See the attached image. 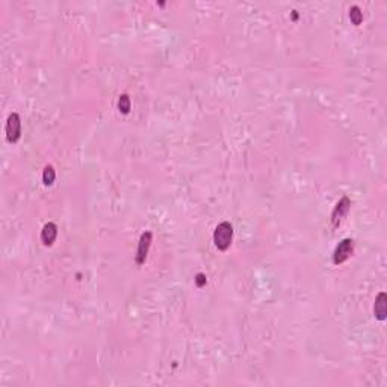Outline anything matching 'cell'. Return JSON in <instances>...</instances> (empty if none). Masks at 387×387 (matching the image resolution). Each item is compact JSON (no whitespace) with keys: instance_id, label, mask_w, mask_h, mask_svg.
Here are the masks:
<instances>
[{"instance_id":"cell-9","label":"cell","mask_w":387,"mask_h":387,"mask_svg":"<svg viewBox=\"0 0 387 387\" xmlns=\"http://www.w3.org/2000/svg\"><path fill=\"white\" fill-rule=\"evenodd\" d=\"M54 179H56V173H54L53 167H51V165H47V167L44 168V171H42V182H44V185H45V186L53 185Z\"/></svg>"},{"instance_id":"cell-10","label":"cell","mask_w":387,"mask_h":387,"mask_svg":"<svg viewBox=\"0 0 387 387\" xmlns=\"http://www.w3.org/2000/svg\"><path fill=\"white\" fill-rule=\"evenodd\" d=\"M130 107H132V103H130V97L127 94H121L120 98H118V109L121 114H129L130 112Z\"/></svg>"},{"instance_id":"cell-7","label":"cell","mask_w":387,"mask_h":387,"mask_svg":"<svg viewBox=\"0 0 387 387\" xmlns=\"http://www.w3.org/2000/svg\"><path fill=\"white\" fill-rule=\"evenodd\" d=\"M56 236H58V227H56V224H54V223H47V224L42 227V230H41V242L48 247V245H51V244L54 242Z\"/></svg>"},{"instance_id":"cell-8","label":"cell","mask_w":387,"mask_h":387,"mask_svg":"<svg viewBox=\"0 0 387 387\" xmlns=\"http://www.w3.org/2000/svg\"><path fill=\"white\" fill-rule=\"evenodd\" d=\"M350 20H351V23H353L354 26H360V24H362V21H363V12H362V9H360L357 5L351 6V9H350Z\"/></svg>"},{"instance_id":"cell-1","label":"cell","mask_w":387,"mask_h":387,"mask_svg":"<svg viewBox=\"0 0 387 387\" xmlns=\"http://www.w3.org/2000/svg\"><path fill=\"white\" fill-rule=\"evenodd\" d=\"M233 241V226L229 221H223L221 224L216 226L213 232V242L215 247L221 251H226L230 248Z\"/></svg>"},{"instance_id":"cell-6","label":"cell","mask_w":387,"mask_h":387,"mask_svg":"<svg viewBox=\"0 0 387 387\" xmlns=\"http://www.w3.org/2000/svg\"><path fill=\"white\" fill-rule=\"evenodd\" d=\"M374 315L378 321H384L387 315V294L386 292H380L377 300H375V306H374Z\"/></svg>"},{"instance_id":"cell-4","label":"cell","mask_w":387,"mask_h":387,"mask_svg":"<svg viewBox=\"0 0 387 387\" xmlns=\"http://www.w3.org/2000/svg\"><path fill=\"white\" fill-rule=\"evenodd\" d=\"M21 136V120L17 112H12L6 121V139L9 142H17Z\"/></svg>"},{"instance_id":"cell-11","label":"cell","mask_w":387,"mask_h":387,"mask_svg":"<svg viewBox=\"0 0 387 387\" xmlns=\"http://www.w3.org/2000/svg\"><path fill=\"white\" fill-rule=\"evenodd\" d=\"M206 275L204 274H197V277H195V283H197V286L198 288H203L204 285H206Z\"/></svg>"},{"instance_id":"cell-5","label":"cell","mask_w":387,"mask_h":387,"mask_svg":"<svg viewBox=\"0 0 387 387\" xmlns=\"http://www.w3.org/2000/svg\"><path fill=\"white\" fill-rule=\"evenodd\" d=\"M153 242V235L151 232H144L139 238V242H138V248H136V263L138 265H142L147 259V254H148V250H150V245Z\"/></svg>"},{"instance_id":"cell-2","label":"cell","mask_w":387,"mask_h":387,"mask_svg":"<svg viewBox=\"0 0 387 387\" xmlns=\"http://www.w3.org/2000/svg\"><path fill=\"white\" fill-rule=\"evenodd\" d=\"M354 253V241L347 238L344 241L339 242V245L336 247L335 253H333V263L335 265H341L345 260H348L351 257V254Z\"/></svg>"},{"instance_id":"cell-3","label":"cell","mask_w":387,"mask_h":387,"mask_svg":"<svg viewBox=\"0 0 387 387\" xmlns=\"http://www.w3.org/2000/svg\"><path fill=\"white\" fill-rule=\"evenodd\" d=\"M350 209H351V200L345 195V197H342V198L339 200V203L335 206L333 213H331V224H333L335 229H338V227L342 224V221H344L345 216L348 215Z\"/></svg>"}]
</instances>
